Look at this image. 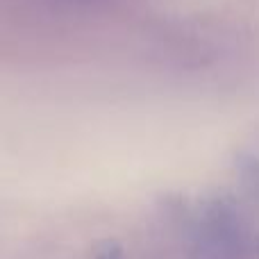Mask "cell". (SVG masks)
I'll use <instances>...</instances> for the list:
<instances>
[{
  "label": "cell",
  "mask_w": 259,
  "mask_h": 259,
  "mask_svg": "<svg viewBox=\"0 0 259 259\" xmlns=\"http://www.w3.org/2000/svg\"><path fill=\"white\" fill-rule=\"evenodd\" d=\"M237 170H239V180H241L243 189L255 200H259V157L241 155L237 159Z\"/></svg>",
  "instance_id": "obj_1"
}]
</instances>
